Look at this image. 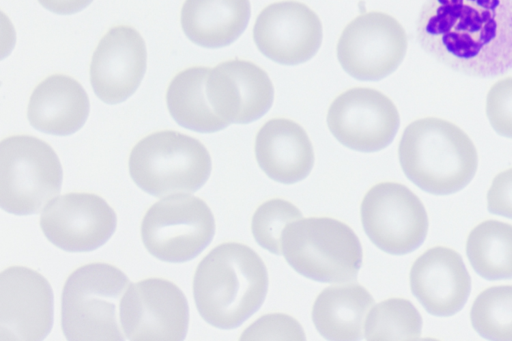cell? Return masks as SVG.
<instances>
[{"label": "cell", "instance_id": "29", "mask_svg": "<svg viewBox=\"0 0 512 341\" xmlns=\"http://www.w3.org/2000/svg\"><path fill=\"white\" fill-rule=\"evenodd\" d=\"M486 115L497 134L512 138V77L501 79L490 88Z\"/></svg>", "mask_w": 512, "mask_h": 341}, {"label": "cell", "instance_id": "28", "mask_svg": "<svg viewBox=\"0 0 512 341\" xmlns=\"http://www.w3.org/2000/svg\"><path fill=\"white\" fill-rule=\"evenodd\" d=\"M306 339L304 330L293 317L274 313L260 317L241 335L240 340H297Z\"/></svg>", "mask_w": 512, "mask_h": 341}, {"label": "cell", "instance_id": "30", "mask_svg": "<svg viewBox=\"0 0 512 341\" xmlns=\"http://www.w3.org/2000/svg\"><path fill=\"white\" fill-rule=\"evenodd\" d=\"M487 207L491 214L512 219V168L493 179L487 193Z\"/></svg>", "mask_w": 512, "mask_h": 341}, {"label": "cell", "instance_id": "5", "mask_svg": "<svg viewBox=\"0 0 512 341\" xmlns=\"http://www.w3.org/2000/svg\"><path fill=\"white\" fill-rule=\"evenodd\" d=\"M281 252L297 273L323 283L355 280L363 256L356 233L329 217L290 222L281 236Z\"/></svg>", "mask_w": 512, "mask_h": 341}, {"label": "cell", "instance_id": "18", "mask_svg": "<svg viewBox=\"0 0 512 341\" xmlns=\"http://www.w3.org/2000/svg\"><path fill=\"white\" fill-rule=\"evenodd\" d=\"M410 287L429 314L448 317L466 304L471 277L458 252L437 246L425 251L413 263Z\"/></svg>", "mask_w": 512, "mask_h": 341}, {"label": "cell", "instance_id": "27", "mask_svg": "<svg viewBox=\"0 0 512 341\" xmlns=\"http://www.w3.org/2000/svg\"><path fill=\"white\" fill-rule=\"evenodd\" d=\"M302 213L292 203L283 199H271L261 204L252 217L251 230L258 245L280 255L281 236L284 228Z\"/></svg>", "mask_w": 512, "mask_h": 341}, {"label": "cell", "instance_id": "24", "mask_svg": "<svg viewBox=\"0 0 512 341\" xmlns=\"http://www.w3.org/2000/svg\"><path fill=\"white\" fill-rule=\"evenodd\" d=\"M466 254L480 277L512 279V225L498 220L478 224L468 236Z\"/></svg>", "mask_w": 512, "mask_h": 341}, {"label": "cell", "instance_id": "25", "mask_svg": "<svg viewBox=\"0 0 512 341\" xmlns=\"http://www.w3.org/2000/svg\"><path fill=\"white\" fill-rule=\"evenodd\" d=\"M364 328V337L368 341L418 340L422 317L411 301L390 298L369 311Z\"/></svg>", "mask_w": 512, "mask_h": 341}, {"label": "cell", "instance_id": "26", "mask_svg": "<svg viewBox=\"0 0 512 341\" xmlns=\"http://www.w3.org/2000/svg\"><path fill=\"white\" fill-rule=\"evenodd\" d=\"M474 330L484 339L512 341V286H494L482 291L471 307Z\"/></svg>", "mask_w": 512, "mask_h": 341}, {"label": "cell", "instance_id": "6", "mask_svg": "<svg viewBox=\"0 0 512 341\" xmlns=\"http://www.w3.org/2000/svg\"><path fill=\"white\" fill-rule=\"evenodd\" d=\"M128 166L134 183L155 197L196 192L212 170L206 147L199 140L172 130L141 139L130 153Z\"/></svg>", "mask_w": 512, "mask_h": 341}, {"label": "cell", "instance_id": "21", "mask_svg": "<svg viewBox=\"0 0 512 341\" xmlns=\"http://www.w3.org/2000/svg\"><path fill=\"white\" fill-rule=\"evenodd\" d=\"M251 15L249 0H185L181 26L194 44L217 49L235 42Z\"/></svg>", "mask_w": 512, "mask_h": 341}, {"label": "cell", "instance_id": "4", "mask_svg": "<svg viewBox=\"0 0 512 341\" xmlns=\"http://www.w3.org/2000/svg\"><path fill=\"white\" fill-rule=\"evenodd\" d=\"M130 284L124 272L107 263L79 267L62 291L61 326L69 341H122L117 305Z\"/></svg>", "mask_w": 512, "mask_h": 341}, {"label": "cell", "instance_id": "11", "mask_svg": "<svg viewBox=\"0 0 512 341\" xmlns=\"http://www.w3.org/2000/svg\"><path fill=\"white\" fill-rule=\"evenodd\" d=\"M407 35L392 16L381 12L362 14L343 30L337 57L343 70L359 81H380L402 63Z\"/></svg>", "mask_w": 512, "mask_h": 341}, {"label": "cell", "instance_id": "8", "mask_svg": "<svg viewBox=\"0 0 512 341\" xmlns=\"http://www.w3.org/2000/svg\"><path fill=\"white\" fill-rule=\"evenodd\" d=\"M215 220L209 206L193 195L173 194L154 203L141 223L142 242L155 258L184 263L212 241Z\"/></svg>", "mask_w": 512, "mask_h": 341}, {"label": "cell", "instance_id": "13", "mask_svg": "<svg viewBox=\"0 0 512 341\" xmlns=\"http://www.w3.org/2000/svg\"><path fill=\"white\" fill-rule=\"evenodd\" d=\"M54 320V295L48 280L23 266L0 275V340L40 341Z\"/></svg>", "mask_w": 512, "mask_h": 341}, {"label": "cell", "instance_id": "31", "mask_svg": "<svg viewBox=\"0 0 512 341\" xmlns=\"http://www.w3.org/2000/svg\"><path fill=\"white\" fill-rule=\"evenodd\" d=\"M93 0H38L47 10L59 15H71L85 9Z\"/></svg>", "mask_w": 512, "mask_h": 341}, {"label": "cell", "instance_id": "14", "mask_svg": "<svg viewBox=\"0 0 512 341\" xmlns=\"http://www.w3.org/2000/svg\"><path fill=\"white\" fill-rule=\"evenodd\" d=\"M117 216L110 205L92 193H68L43 209L40 227L45 237L67 252H89L114 234Z\"/></svg>", "mask_w": 512, "mask_h": 341}, {"label": "cell", "instance_id": "1", "mask_svg": "<svg viewBox=\"0 0 512 341\" xmlns=\"http://www.w3.org/2000/svg\"><path fill=\"white\" fill-rule=\"evenodd\" d=\"M416 35L426 53L455 72L501 76L512 69V0H426Z\"/></svg>", "mask_w": 512, "mask_h": 341}, {"label": "cell", "instance_id": "16", "mask_svg": "<svg viewBox=\"0 0 512 341\" xmlns=\"http://www.w3.org/2000/svg\"><path fill=\"white\" fill-rule=\"evenodd\" d=\"M206 95L214 112L229 125L248 124L269 111L274 100V87L268 74L259 66L235 59L210 69Z\"/></svg>", "mask_w": 512, "mask_h": 341}, {"label": "cell", "instance_id": "23", "mask_svg": "<svg viewBox=\"0 0 512 341\" xmlns=\"http://www.w3.org/2000/svg\"><path fill=\"white\" fill-rule=\"evenodd\" d=\"M207 67H190L171 80L166 103L175 122L198 133H214L229 126L211 107L206 95Z\"/></svg>", "mask_w": 512, "mask_h": 341}, {"label": "cell", "instance_id": "22", "mask_svg": "<svg viewBox=\"0 0 512 341\" xmlns=\"http://www.w3.org/2000/svg\"><path fill=\"white\" fill-rule=\"evenodd\" d=\"M374 304L371 294L359 284L327 287L313 304L312 320L327 340H360L365 316Z\"/></svg>", "mask_w": 512, "mask_h": 341}, {"label": "cell", "instance_id": "19", "mask_svg": "<svg viewBox=\"0 0 512 341\" xmlns=\"http://www.w3.org/2000/svg\"><path fill=\"white\" fill-rule=\"evenodd\" d=\"M259 167L272 180L294 184L305 179L314 165V151L306 131L296 122L276 118L266 122L255 140Z\"/></svg>", "mask_w": 512, "mask_h": 341}, {"label": "cell", "instance_id": "2", "mask_svg": "<svg viewBox=\"0 0 512 341\" xmlns=\"http://www.w3.org/2000/svg\"><path fill=\"white\" fill-rule=\"evenodd\" d=\"M268 273L249 246L228 242L213 248L198 264L193 296L200 316L219 329H234L262 306Z\"/></svg>", "mask_w": 512, "mask_h": 341}, {"label": "cell", "instance_id": "7", "mask_svg": "<svg viewBox=\"0 0 512 341\" xmlns=\"http://www.w3.org/2000/svg\"><path fill=\"white\" fill-rule=\"evenodd\" d=\"M63 180L53 148L37 137L10 136L0 144V205L17 216L39 213L56 197Z\"/></svg>", "mask_w": 512, "mask_h": 341}, {"label": "cell", "instance_id": "15", "mask_svg": "<svg viewBox=\"0 0 512 341\" xmlns=\"http://www.w3.org/2000/svg\"><path fill=\"white\" fill-rule=\"evenodd\" d=\"M323 38L319 17L297 1L273 3L258 15L253 39L259 51L270 60L295 66L310 60Z\"/></svg>", "mask_w": 512, "mask_h": 341}, {"label": "cell", "instance_id": "12", "mask_svg": "<svg viewBox=\"0 0 512 341\" xmlns=\"http://www.w3.org/2000/svg\"><path fill=\"white\" fill-rule=\"evenodd\" d=\"M327 125L345 147L371 153L392 143L400 117L387 96L374 89L358 87L347 90L332 102Z\"/></svg>", "mask_w": 512, "mask_h": 341}, {"label": "cell", "instance_id": "3", "mask_svg": "<svg viewBox=\"0 0 512 341\" xmlns=\"http://www.w3.org/2000/svg\"><path fill=\"white\" fill-rule=\"evenodd\" d=\"M398 156L406 177L434 195L462 190L478 167L469 136L453 123L434 117L418 119L405 128Z\"/></svg>", "mask_w": 512, "mask_h": 341}, {"label": "cell", "instance_id": "10", "mask_svg": "<svg viewBox=\"0 0 512 341\" xmlns=\"http://www.w3.org/2000/svg\"><path fill=\"white\" fill-rule=\"evenodd\" d=\"M125 337L132 341H182L189 324L182 290L162 278L130 283L119 304Z\"/></svg>", "mask_w": 512, "mask_h": 341}, {"label": "cell", "instance_id": "9", "mask_svg": "<svg viewBox=\"0 0 512 341\" xmlns=\"http://www.w3.org/2000/svg\"><path fill=\"white\" fill-rule=\"evenodd\" d=\"M363 229L382 251L405 255L419 248L428 232L421 200L406 186L384 182L373 186L360 208Z\"/></svg>", "mask_w": 512, "mask_h": 341}, {"label": "cell", "instance_id": "17", "mask_svg": "<svg viewBox=\"0 0 512 341\" xmlns=\"http://www.w3.org/2000/svg\"><path fill=\"white\" fill-rule=\"evenodd\" d=\"M147 65L142 36L130 26L111 28L99 41L90 64V82L106 104L124 102L139 87Z\"/></svg>", "mask_w": 512, "mask_h": 341}, {"label": "cell", "instance_id": "20", "mask_svg": "<svg viewBox=\"0 0 512 341\" xmlns=\"http://www.w3.org/2000/svg\"><path fill=\"white\" fill-rule=\"evenodd\" d=\"M90 110L88 95L70 76L54 74L40 82L32 92L27 118L43 133L69 136L85 124Z\"/></svg>", "mask_w": 512, "mask_h": 341}]
</instances>
